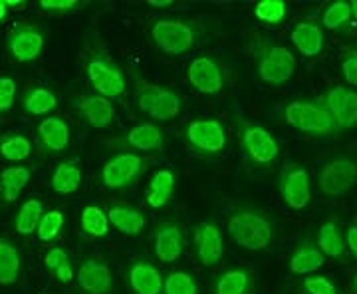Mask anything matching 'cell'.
<instances>
[{
    "label": "cell",
    "mask_w": 357,
    "mask_h": 294,
    "mask_svg": "<svg viewBox=\"0 0 357 294\" xmlns=\"http://www.w3.org/2000/svg\"><path fill=\"white\" fill-rule=\"evenodd\" d=\"M34 166H8L0 171V201L2 203H14L20 199V193L24 191V187L32 179Z\"/></svg>",
    "instance_id": "cb8c5ba5"
},
{
    "label": "cell",
    "mask_w": 357,
    "mask_h": 294,
    "mask_svg": "<svg viewBox=\"0 0 357 294\" xmlns=\"http://www.w3.org/2000/svg\"><path fill=\"white\" fill-rule=\"evenodd\" d=\"M107 219L109 225L117 229L119 233L128 235V237H137L147 227V217L145 213L128 203H114L107 209Z\"/></svg>",
    "instance_id": "603a6c76"
},
{
    "label": "cell",
    "mask_w": 357,
    "mask_h": 294,
    "mask_svg": "<svg viewBox=\"0 0 357 294\" xmlns=\"http://www.w3.org/2000/svg\"><path fill=\"white\" fill-rule=\"evenodd\" d=\"M232 126L246 161L255 167H270L280 155V143L264 126L248 119L243 112H232Z\"/></svg>",
    "instance_id": "8992f818"
},
{
    "label": "cell",
    "mask_w": 357,
    "mask_h": 294,
    "mask_svg": "<svg viewBox=\"0 0 357 294\" xmlns=\"http://www.w3.org/2000/svg\"><path fill=\"white\" fill-rule=\"evenodd\" d=\"M8 14H10V10L6 8V4H4V0H0V24H4V22H6V18H8Z\"/></svg>",
    "instance_id": "c3c4849f"
},
{
    "label": "cell",
    "mask_w": 357,
    "mask_h": 294,
    "mask_svg": "<svg viewBox=\"0 0 357 294\" xmlns=\"http://www.w3.org/2000/svg\"><path fill=\"white\" fill-rule=\"evenodd\" d=\"M58 108V96L46 86H32L22 96L24 114L34 117H48Z\"/></svg>",
    "instance_id": "f546056e"
},
{
    "label": "cell",
    "mask_w": 357,
    "mask_h": 294,
    "mask_svg": "<svg viewBox=\"0 0 357 294\" xmlns=\"http://www.w3.org/2000/svg\"><path fill=\"white\" fill-rule=\"evenodd\" d=\"M32 141L22 133H2L0 135V157L13 161L14 166L26 161L32 155Z\"/></svg>",
    "instance_id": "836d02e7"
},
{
    "label": "cell",
    "mask_w": 357,
    "mask_h": 294,
    "mask_svg": "<svg viewBox=\"0 0 357 294\" xmlns=\"http://www.w3.org/2000/svg\"><path fill=\"white\" fill-rule=\"evenodd\" d=\"M342 78L351 86L357 88V48H345L340 60Z\"/></svg>",
    "instance_id": "b9f144b4"
},
{
    "label": "cell",
    "mask_w": 357,
    "mask_h": 294,
    "mask_svg": "<svg viewBox=\"0 0 357 294\" xmlns=\"http://www.w3.org/2000/svg\"><path fill=\"white\" fill-rule=\"evenodd\" d=\"M349 6H351V16L357 20V0H351V2H349Z\"/></svg>",
    "instance_id": "681fc988"
},
{
    "label": "cell",
    "mask_w": 357,
    "mask_h": 294,
    "mask_svg": "<svg viewBox=\"0 0 357 294\" xmlns=\"http://www.w3.org/2000/svg\"><path fill=\"white\" fill-rule=\"evenodd\" d=\"M276 185L284 205L292 211H304L312 201L310 171L298 161H286L282 166Z\"/></svg>",
    "instance_id": "8fae6325"
},
{
    "label": "cell",
    "mask_w": 357,
    "mask_h": 294,
    "mask_svg": "<svg viewBox=\"0 0 357 294\" xmlns=\"http://www.w3.org/2000/svg\"><path fill=\"white\" fill-rule=\"evenodd\" d=\"M354 16H351V6L347 0H335L330 2L321 14H319V22L326 30H345L347 26L351 24Z\"/></svg>",
    "instance_id": "e575fe53"
},
{
    "label": "cell",
    "mask_w": 357,
    "mask_h": 294,
    "mask_svg": "<svg viewBox=\"0 0 357 294\" xmlns=\"http://www.w3.org/2000/svg\"><path fill=\"white\" fill-rule=\"evenodd\" d=\"M77 286L86 294H109L114 288V274L102 258H86L76 270Z\"/></svg>",
    "instance_id": "44dd1931"
},
{
    "label": "cell",
    "mask_w": 357,
    "mask_h": 294,
    "mask_svg": "<svg viewBox=\"0 0 357 294\" xmlns=\"http://www.w3.org/2000/svg\"><path fill=\"white\" fill-rule=\"evenodd\" d=\"M357 159L337 155L326 161L318 171V187L326 197H344L356 187Z\"/></svg>",
    "instance_id": "7c38bea8"
},
{
    "label": "cell",
    "mask_w": 357,
    "mask_h": 294,
    "mask_svg": "<svg viewBox=\"0 0 357 294\" xmlns=\"http://www.w3.org/2000/svg\"><path fill=\"white\" fill-rule=\"evenodd\" d=\"M294 48L300 52L306 58H316L324 52L326 46V34H324V26L314 14H307L302 20H298L294 24L290 32Z\"/></svg>",
    "instance_id": "d6986e66"
},
{
    "label": "cell",
    "mask_w": 357,
    "mask_h": 294,
    "mask_svg": "<svg viewBox=\"0 0 357 294\" xmlns=\"http://www.w3.org/2000/svg\"><path fill=\"white\" fill-rule=\"evenodd\" d=\"M52 274L56 277V281L62 282V284H68V282L74 281V277H76V270H74V265H72V258H68L66 263H62V265L54 270Z\"/></svg>",
    "instance_id": "ee69618b"
},
{
    "label": "cell",
    "mask_w": 357,
    "mask_h": 294,
    "mask_svg": "<svg viewBox=\"0 0 357 294\" xmlns=\"http://www.w3.org/2000/svg\"><path fill=\"white\" fill-rule=\"evenodd\" d=\"M128 74L133 90V100L141 114L149 115L155 122H171L181 114L183 98L177 91L147 80L133 60L128 62Z\"/></svg>",
    "instance_id": "277c9868"
},
{
    "label": "cell",
    "mask_w": 357,
    "mask_h": 294,
    "mask_svg": "<svg viewBox=\"0 0 357 294\" xmlns=\"http://www.w3.org/2000/svg\"><path fill=\"white\" fill-rule=\"evenodd\" d=\"M215 26L206 20L163 16L155 18L149 26V36L153 44L169 56H183L201 46L208 36H213Z\"/></svg>",
    "instance_id": "3957f363"
},
{
    "label": "cell",
    "mask_w": 357,
    "mask_h": 294,
    "mask_svg": "<svg viewBox=\"0 0 357 294\" xmlns=\"http://www.w3.org/2000/svg\"><path fill=\"white\" fill-rule=\"evenodd\" d=\"M316 244L319 251L326 255V258H335V260H344L347 255V247H345V237L340 229V221L337 219H328L318 229Z\"/></svg>",
    "instance_id": "83f0119b"
},
{
    "label": "cell",
    "mask_w": 357,
    "mask_h": 294,
    "mask_svg": "<svg viewBox=\"0 0 357 294\" xmlns=\"http://www.w3.org/2000/svg\"><path fill=\"white\" fill-rule=\"evenodd\" d=\"M36 147L42 154H62L70 147L72 131L64 117L60 115H48L36 126Z\"/></svg>",
    "instance_id": "ac0fdd59"
},
{
    "label": "cell",
    "mask_w": 357,
    "mask_h": 294,
    "mask_svg": "<svg viewBox=\"0 0 357 294\" xmlns=\"http://www.w3.org/2000/svg\"><path fill=\"white\" fill-rule=\"evenodd\" d=\"M84 2L79 0H40L38 8L48 14H56V16H64V14L76 13L77 8H82Z\"/></svg>",
    "instance_id": "60d3db41"
},
{
    "label": "cell",
    "mask_w": 357,
    "mask_h": 294,
    "mask_svg": "<svg viewBox=\"0 0 357 294\" xmlns=\"http://www.w3.org/2000/svg\"><path fill=\"white\" fill-rule=\"evenodd\" d=\"M175 187H177V175L173 169H159L155 171L153 177L149 179V185H147V191H145V203L149 209H163L167 207V203L171 201L173 193H175Z\"/></svg>",
    "instance_id": "484cf974"
},
{
    "label": "cell",
    "mask_w": 357,
    "mask_h": 294,
    "mask_svg": "<svg viewBox=\"0 0 357 294\" xmlns=\"http://www.w3.org/2000/svg\"><path fill=\"white\" fill-rule=\"evenodd\" d=\"M22 272V256L18 247L4 235H0V284L13 286Z\"/></svg>",
    "instance_id": "f1b7e54d"
},
{
    "label": "cell",
    "mask_w": 357,
    "mask_h": 294,
    "mask_svg": "<svg viewBox=\"0 0 357 294\" xmlns=\"http://www.w3.org/2000/svg\"><path fill=\"white\" fill-rule=\"evenodd\" d=\"M230 239L246 251H264L274 241V225L264 211L241 205L234 207L227 217Z\"/></svg>",
    "instance_id": "5b68a950"
},
{
    "label": "cell",
    "mask_w": 357,
    "mask_h": 294,
    "mask_svg": "<svg viewBox=\"0 0 357 294\" xmlns=\"http://www.w3.org/2000/svg\"><path fill=\"white\" fill-rule=\"evenodd\" d=\"M16 94H18L16 80L13 76H0V115L13 110Z\"/></svg>",
    "instance_id": "ab89813d"
},
{
    "label": "cell",
    "mask_w": 357,
    "mask_h": 294,
    "mask_svg": "<svg viewBox=\"0 0 357 294\" xmlns=\"http://www.w3.org/2000/svg\"><path fill=\"white\" fill-rule=\"evenodd\" d=\"M192 247L199 263L204 267H215L225 255V237L215 219H204L192 229Z\"/></svg>",
    "instance_id": "2e32d148"
},
{
    "label": "cell",
    "mask_w": 357,
    "mask_h": 294,
    "mask_svg": "<svg viewBox=\"0 0 357 294\" xmlns=\"http://www.w3.org/2000/svg\"><path fill=\"white\" fill-rule=\"evenodd\" d=\"M246 54L255 64L258 80L266 86H284L296 74L294 52L262 32H252L246 40Z\"/></svg>",
    "instance_id": "7a4b0ae2"
},
{
    "label": "cell",
    "mask_w": 357,
    "mask_h": 294,
    "mask_svg": "<svg viewBox=\"0 0 357 294\" xmlns=\"http://www.w3.org/2000/svg\"><path fill=\"white\" fill-rule=\"evenodd\" d=\"M187 80L195 90L204 96H217L229 84V72L215 56L201 54L187 66Z\"/></svg>",
    "instance_id": "4fadbf2b"
},
{
    "label": "cell",
    "mask_w": 357,
    "mask_h": 294,
    "mask_svg": "<svg viewBox=\"0 0 357 294\" xmlns=\"http://www.w3.org/2000/svg\"><path fill=\"white\" fill-rule=\"evenodd\" d=\"M302 288L306 294H340L337 286L333 284L332 279L324 274H310L302 282Z\"/></svg>",
    "instance_id": "f35d334b"
},
{
    "label": "cell",
    "mask_w": 357,
    "mask_h": 294,
    "mask_svg": "<svg viewBox=\"0 0 357 294\" xmlns=\"http://www.w3.org/2000/svg\"><path fill=\"white\" fill-rule=\"evenodd\" d=\"M282 119L300 133L314 135V138H328L337 133L332 115L319 103L318 98L314 100H294L282 108Z\"/></svg>",
    "instance_id": "52a82bcc"
},
{
    "label": "cell",
    "mask_w": 357,
    "mask_h": 294,
    "mask_svg": "<svg viewBox=\"0 0 357 294\" xmlns=\"http://www.w3.org/2000/svg\"><path fill=\"white\" fill-rule=\"evenodd\" d=\"M351 286H354V293L357 294V274H356V279H354V284H351Z\"/></svg>",
    "instance_id": "f907efd6"
},
{
    "label": "cell",
    "mask_w": 357,
    "mask_h": 294,
    "mask_svg": "<svg viewBox=\"0 0 357 294\" xmlns=\"http://www.w3.org/2000/svg\"><path fill=\"white\" fill-rule=\"evenodd\" d=\"M183 138L195 154L204 155V157H215L222 154L229 143L225 124L215 117H199V119L189 122L183 129Z\"/></svg>",
    "instance_id": "9c48e42d"
},
{
    "label": "cell",
    "mask_w": 357,
    "mask_h": 294,
    "mask_svg": "<svg viewBox=\"0 0 357 294\" xmlns=\"http://www.w3.org/2000/svg\"><path fill=\"white\" fill-rule=\"evenodd\" d=\"M4 4H6L8 10H24L26 6H28L26 0H4Z\"/></svg>",
    "instance_id": "7dc6e473"
},
{
    "label": "cell",
    "mask_w": 357,
    "mask_h": 294,
    "mask_svg": "<svg viewBox=\"0 0 357 294\" xmlns=\"http://www.w3.org/2000/svg\"><path fill=\"white\" fill-rule=\"evenodd\" d=\"M157 161V155H141V154H121L112 155L100 171V181L107 189H128L135 185L137 181L147 173V169Z\"/></svg>",
    "instance_id": "ba28073f"
},
{
    "label": "cell",
    "mask_w": 357,
    "mask_h": 294,
    "mask_svg": "<svg viewBox=\"0 0 357 294\" xmlns=\"http://www.w3.org/2000/svg\"><path fill=\"white\" fill-rule=\"evenodd\" d=\"M79 185H82V166L77 157L62 159L54 167L50 179L52 191L58 195H74L79 189Z\"/></svg>",
    "instance_id": "4316f807"
},
{
    "label": "cell",
    "mask_w": 357,
    "mask_h": 294,
    "mask_svg": "<svg viewBox=\"0 0 357 294\" xmlns=\"http://www.w3.org/2000/svg\"><path fill=\"white\" fill-rule=\"evenodd\" d=\"M42 215H44V205H42V201L36 199V197L26 199L24 203L20 205V209L16 211V215H14V230L20 237L34 235L36 229H38V223Z\"/></svg>",
    "instance_id": "1f68e13d"
},
{
    "label": "cell",
    "mask_w": 357,
    "mask_h": 294,
    "mask_svg": "<svg viewBox=\"0 0 357 294\" xmlns=\"http://www.w3.org/2000/svg\"><path fill=\"white\" fill-rule=\"evenodd\" d=\"M147 6H151V8H159V10H165V8L175 6V0H147Z\"/></svg>",
    "instance_id": "bcb514c9"
},
{
    "label": "cell",
    "mask_w": 357,
    "mask_h": 294,
    "mask_svg": "<svg viewBox=\"0 0 357 294\" xmlns=\"http://www.w3.org/2000/svg\"><path fill=\"white\" fill-rule=\"evenodd\" d=\"M68 258H70V255H68V251H64L62 247H52L50 251L46 253V256H44V267L48 269V272H54Z\"/></svg>",
    "instance_id": "7bdbcfd3"
},
{
    "label": "cell",
    "mask_w": 357,
    "mask_h": 294,
    "mask_svg": "<svg viewBox=\"0 0 357 294\" xmlns=\"http://www.w3.org/2000/svg\"><path fill=\"white\" fill-rule=\"evenodd\" d=\"M66 225V217L62 211H46L38 223V229H36V235L42 243H54L60 235H62V229Z\"/></svg>",
    "instance_id": "8d00e7d4"
},
{
    "label": "cell",
    "mask_w": 357,
    "mask_h": 294,
    "mask_svg": "<svg viewBox=\"0 0 357 294\" xmlns=\"http://www.w3.org/2000/svg\"><path fill=\"white\" fill-rule=\"evenodd\" d=\"M215 294H250L252 291V274L244 267H234V269L220 272L215 279L213 286Z\"/></svg>",
    "instance_id": "4dcf8cb0"
},
{
    "label": "cell",
    "mask_w": 357,
    "mask_h": 294,
    "mask_svg": "<svg viewBox=\"0 0 357 294\" xmlns=\"http://www.w3.org/2000/svg\"><path fill=\"white\" fill-rule=\"evenodd\" d=\"M79 227L84 230V235H88L91 239L107 237V233L112 229L107 211H103L100 205H86L79 215Z\"/></svg>",
    "instance_id": "d6a6232c"
},
{
    "label": "cell",
    "mask_w": 357,
    "mask_h": 294,
    "mask_svg": "<svg viewBox=\"0 0 357 294\" xmlns=\"http://www.w3.org/2000/svg\"><path fill=\"white\" fill-rule=\"evenodd\" d=\"M46 48V36L36 24L16 22L6 34V50L14 62H36Z\"/></svg>",
    "instance_id": "5bb4252c"
},
{
    "label": "cell",
    "mask_w": 357,
    "mask_h": 294,
    "mask_svg": "<svg viewBox=\"0 0 357 294\" xmlns=\"http://www.w3.org/2000/svg\"><path fill=\"white\" fill-rule=\"evenodd\" d=\"M163 294H199V284L191 272L173 270L163 279Z\"/></svg>",
    "instance_id": "74e56055"
},
{
    "label": "cell",
    "mask_w": 357,
    "mask_h": 294,
    "mask_svg": "<svg viewBox=\"0 0 357 294\" xmlns=\"http://www.w3.org/2000/svg\"><path fill=\"white\" fill-rule=\"evenodd\" d=\"M79 62H82L89 86L93 88L96 94H100L112 102L126 100L128 76H126L123 68L117 64V60L112 56L102 32L93 26L89 28L82 40Z\"/></svg>",
    "instance_id": "6da1fadb"
},
{
    "label": "cell",
    "mask_w": 357,
    "mask_h": 294,
    "mask_svg": "<svg viewBox=\"0 0 357 294\" xmlns=\"http://www.w3.org/2000/svg\"><path fill=\"white\" fill-rule=\"evenodd\" d=\"M128 282L135 294H163V274L149 260H133L128 269Z\"/></svg>",
    "instance_id": "7402d4cb"
},
{
    "label": "cell",
    "mask_w": 357,
    "mask_h": 294,
    "mask_svg": "<svg viewBox=\"0 0 357 294\" xmlns=\"http://www.w3.org/2000/svg\"><path fill=\"white\" fill-rule=\"evenodd\" d=\"M103 143L107 149H115V154L129 152V154L153 155L165 147V135H163V129L157 124L143 122V124L131 126L115 138L105 140Z\"/></svg>",
    "instance_id": "30bf717a"
},
{
    "label": "cell",
    "mask_w": 357,
    "mask_h": 294,
    "mask_svg": "<svg viewBox=\"0 0 357 294\" xmlns=\"http://www.w3.org/2000/svg\"><path fill=\"white\" fill-rule=\"evenodd\" d=\"M345 247L347 251L351 253V256L357 258V225H349L347 230H345Z\"/></svg>",
    "instance_id": "f6af8a7d"
},
{
    "label": "cell",
    "mask_w": 357,
    "mask_h": 294,
    "mask_svg": "<svg viewBox=\"0 0 357 294\" xmlns=\"http://www.w3.org/2000/svg\"><path fill=\"white\" fill-rule=\"evenodd\" d=\"M319 103L332 115L337 131H347L357 126V91L347 86H332L318 96Z\"/></svg>",
    "instance_id": "9a60e30c"
},
{
    "label": "cell",
    "mask_w": 357,
    "mask_h": 294,
    "mask_svg": "<svg viewBox=\"0 0 357 294\" xmlns=\"http://www.w3.org/2000/svg\"><path fill=\"white\" fill-rule=\"evenodd\" d=\"M72 108L82 122H86L89 128L107 129L115 122V105L112 100L103 98L96 91L89 94H77L72 98Z\"/></svg>",
    "instance_id": "e0dca14e"
},
{
    "label": "cell",
    "mask_w": 357,
    "mask_h": 294,
    "mask_svg": "<svg viewBox=\"0 0 357 294\" xmlns=\"http://www.w3.org/2000/svg\"><path fill=\"white\" fill-rule=\"evenodd\" d=\"M326 265V255L319 251L316 241H302L294 249L288 260V269L296 277H310Z\"/></svg>",
    "instance_id": "d4e9b609"
},
{
    "label": "cell",
    "mask_w": 357,
    "mask_h": 294,
    "mask_svg": "<svg viewBox=\"0 0 357 294\" xmlns=\"http://www.w3.org/2000/svg\"><path fill=\"white\" fill-rule=\"evenodd\" d=\"M288 16V2L284 0H260L255 6V18L260 24L278 26Z\"/></svg>",
    "instance_id": "d590c367"
},
{
    "label": "cell",
    "mask_w": 357,
    "mask_h": 294,
    "mask_svg": "<svg viewBox=\"0 0 357 294\" xmlns=\"http://www.w3.org/2000/svg\"><path fill=\"white\" fill-rule=\"evenodd\" d=\"M185 233L175 221H163L153 230V251L161 263H175L185 251Z\"/></svg>",
    "instance_id": "ffe728a7"
}]
</instances>
